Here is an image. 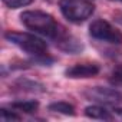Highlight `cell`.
<instances>
[{
  "label": "cell",
  "mask_w": 122,
  "mask_h": 122,
  "mask_svg": "<svg viewBox=\"0 0 122 122\" xmlns=\"http://www.w3.org/2000/svg\"><path fill=\"white\" fill-rule=\"evenodd\" d=\"M22 23L37 35H42L52 40H59L65 35L63 29L59 26V23L49 15L40 10H27L20 15Z\"/></svg>",
  "instance_id": "6da1fadb"
},
{
  "label": "cell",
  "mask_w": 122,
  "mask_h": 122,
  "mask_svg": "<svg viewBox=\"0 0 122 122\" xmlns=\"http://www.w3.org/2000/svg\"><path fill=\"white\" fill-rule=\"evenodd\" d=\"M5 37L25 50L26 53L35 56L40 62H50V59L47 57V45L45 40L40 37L32 35V33H19V32H7Z\"/></svg>",
  "instance_id": "7a4b0ae2"
},
{
  "label": "cell",
  "mask_w": 122,
  "mask_h": 122,
  "mask_svg": "<svg viewBox=\"0 0 122 122\" xmlns=\"http://www.w3.org/2000/svg\"><path fill=\"white\" fill-rule=\"evenodd\" d=\"M59 9L72 23H82L92 16L95 5L92 0H60Z\"/></svg>",
  "instance_id": "3957f363"
},
{
  "label": "cell",
  "mask_w": 122,
  "mask_h": 122,
  "mask_svg": "<svg viewBox=\"0 0 122 122\" xmlns=\"http://www.w3.org/2000/svg\"><path fill=\"white\" fill-rule=\"evenodd\" d=\"M89 35L101 42H106L111 45H121L122 43V33L116 27H113L109 22L103 19H96L89 26Z\"/></svg>",
  "instance_id": "277c9868"
},
{
  "label": "cell",
  "mask_w": 122,
  "mask_h": 122,
  "mask_svg": "<svg viewBox=\"0 0 122 122\" xmlns=\"http://www.w3.org/2000/svg\"><path fill=\"white\" fill-rule=\"evenodd\" d=\"M85 96L91 101L103 105H118L122 102V93L113 88H103V86L89 88L85 92Z\"/></svg>",
  "instance_id": "5b68a950"
},
{
  "label": "cell",
  "mask_w": 122,
  "mask_h": 122,
  "mask_svg": "<svg viewBox=\"0 0 122 122\" xmlns=\"http://www.w3.org/2000/svg\"><path fill=\"white\" fill-rule=\"evenodd\" d=\"M99 73V66L96 63H76L65 71V75L72 79L92 78Z\"/></svg>",
  "instance_id": "8992f818"
},
{
  "label": "cell",
  "mask_w": 122,
  "mask_h": 122,
  "mask_svg": "<svg viewBox=\"0 0 122 122\" xmlns=\"http://www.w3.org/2000/svg\"><path fill=\"white\" fill-rule=\"evenodd\" d=\"M85 115L88 118H92V119H98V121H112L113 116L109 111H106L103 106H99V105H92V106H88L85 109Z\"/></svg>",
  "instance_id": "52a82bcc"
},
{
  "label": "cell",
  "mask_w": 122,
  "mask_h": 122,
  "mask_svg": "<svg viewBox=\"0 0 122 122\" xmlns=\"http://www.w3.org/2000/svg\"><path fill=\"white\" fill-rule=\"evenodd\" d=\"M10 106L15 111H22L25 113H33L39 108V102L37 101H17V102L10 103Z\"/></svg>",
  "instance_id": "ba28073f"
},
{
  "label": "cell",
  "mask_w": 122,
  "mask_h": 122,
  "mask_svg": "<svg viewBox=\"0 0 122 122\" xmlns=\"http://www.w3.org/2000/svg\"><path fill=\"white\" fill-rule=\"evenodd\" d=\"M49 111L52 112H57V113H63V115H75V108L73 105L68 103V102H55V103H50Z\"/></svg>",
  "instance_id": "9c48e42d"
},
{
  "label": "cell",
  "mask_w": 122,
  "mask_h": 122,
  "mask_svg": "<svg viewBox=\"0 0 122 122\" xmlns=\"http://www.w3.org/2000/svg\"><path fill=\"white\" fill-rule=\"evenodd\" d=\"M0 119H2L3 122H10V121H19L20 116L16 112H13V111H7V109L2 108L0 109Z\"/></svg>",
  "instance_id": "30bf717a"
},
{
  "label": "cell",
  "mask_w": 122,
  "mask_h": 122,
  "mask_svg": "<svg viewBox=\"0 0 122 122\" xmlns=\"http://www.w3.org/2000/svg\"><path fill=\"white\" fill-rule=\"evenodd\" d=\"M111 82L115 86H122V65L116 66L111 73Z\"/></svg>",
  "instance_id": "8fae6325"
},
{
  "label": "cell",
  "mask_w": 122,
  "mask_h": 122,
  "mask_svg": "<svg viewBox=\"0 0 122 122\" xmlns=\"http://www.w3.org/2000/svg\"><path fill=\"white\" fill-rule=\"evenodd\" d=\"M33 0H3V3L9 7V9H19V7H25L27 5H30Z\"/></svg>",
  "instance_id": "7c38bea8"
},
{
  "label": "cell",
  "mask_w": 122,
  "mask_h": 122,
  "mask_svg": "<svg viewBox=\"0 0 122 122\" xmlns=\"http://www.w3.org/2000/svg\"><path fill=\"white\" fill-rule=\"evenodd\" d=\"M115 111H116L118 116H121V118H122V109H115Z\"/></svg>",
  "instance_id": "4fadbf2b"
},
{
  "label": "cell",
  "mask_w": 122,
  "mask_h": 122,
  "mask_svg": "<svg viewBox=\"0 0 122 122\" xmlns=\"http://www.w3.org/2000/svg\"><path fill=\"white\" fill-rule=\"evenodd\" d=\"M113 2H122V0H113Z\"/></svg>",
  "instance_id": "5bb4252c"
},
{
  "label": "cell",
  "mask_w": 122,
  "mask_h": 122,
  "mask_svg": "<svg viewBox=\"0 0 122 122\" xmlns=\"http://www.w3.org/2000/svg\"><path fill=\"white\" fill-rule=\"evenodd\" d=\"M47 2H52V0H47Z\"/></svg>",
  "instance_id": "9a60e30c"
}]
</instances>
